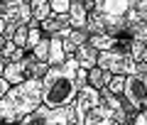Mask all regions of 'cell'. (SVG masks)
<instances>
[{
	"mask_svg": "<svg viewBox=\"0 0 147 125\" xmlns=\"http://www.w3.org/2000/svg\"><path fill=\"white\" fill-rule=\"evenodd\" d=\"M86 32L130 34L147 44V0H96Z\"/></svg>",
	"mask_w": 147,
	"mask_h": 125,
	"instance_id": "cell-1",
	"label": "cell"
},
{
	"mask_svg": "<svg viewBox=\"0 0 147 125\" xmlns=\"http://www.w3.org/2000/svg\"><path fill=\"white\" fill-rule=\"evenodd\" d=\"M44 83V103L52 108L71 105L79 98L81 89L88 83V69H84L76 59V54H69V59L59 66H52L42 78Z\"/></svg>",
	"mask_w": 147,
	"mask_h": 125,
	"instance_id": "cell-2",
	"label": "cell"
},
{
	"mask_svg": "<svg viewBox=\"0 0 147 125\" xmlns=\"http://www.w3.org/2000/svg\"><path fill=\"white\" fill-rule=\"evenodd\" d=\"M44 83L42 78H27L22 83H15L10 93L0 98V120L3 125H17L25 120L32 110H37L44 103Z\"/></svg>",
	"mask_w": 147,
	"mask_h": 125,
	"instance_id": "cell-3",
	"label": "cell"
},
{
	"mask_svg": "<svg viewBox=\"0 0 147 125\" xmlns=\"http://www.w3.org/2000/svg\"><path fill=\"white\" fill-rule=\"evenodd\" d=\"M123 101H125V108L130 113V123H132V115L137 110L147 108V64L140 61V66L127 76L125 91H123Z\"/></svg>",
	"mask_w": 147,
	"mask_h": 125,
	"instance_id": "cell-4",
	"label": "cell"
},
{
	"mask_svg": "<svg viewBox=\"0 0 147 125\" xmlns=\"http://www.w3.org/2000/svg\"><path fill=\"white\" fill-rule=\"evenodd\" d=\"M34 20L32 15V5L30 3H10L3 0L0 3V37H15L17 27L30 25Z\"/></svg>",
	"mask_w": 147,
	"mask_h": 125,
	"instance_id": "cell-5",
	"label": "cell"
},
{
	"mask_svg": "<svg viewBox=\"0 0 147 125\" xmlns=\"http://www.w3.org/2000/svg\"><path fill=\"white\" fill-rule=\"evenodd\" d=\"M74 118V103L61 105V108H52V105L42 103L37 110H32L25 120H20L17 125H69V120Z\"/></svg>",
	"mask_w": 147,
	"mask_h": 125,
	"instance_id": "cell-6",
	"label": "cell"
},
{
	"mask_svg": "<svg viewBox=\"0 0 147 125\" xmlns=\"http://www.w3.org/2000/svg\"><path fill=\"white\" fill-rule=\"evenodd\" d=\"M98 66L105 69V71H113V74L130 76V74L140 66V61H137L130 52H123V49H108V52H100Z\"/></svg>",
	"mask_w": 147,
	"mask_h": 125,
	"instance_id": "cell-7",
	"label": "cell"
},
{
	"mask_svg": "<svg viewBox=\"0 0 147 125\" xmlns=\"http://www.w3.org/2000/svg\"><path fill=\"white\" fill-rule=\"evenodd\" d=\"M86 125H120V120H118L115 110L110 105L100 103V105H96V108H91L86 113Z\"/></svg>",
	"mask_w": 147,
	"mask_h": 125,
	"instance_id": "cell-8",
	"label": "cell"
},
{
	"mask_svg": "<svg viewBox=\"0 0 147 125\" xmlns=\"http://www.w3.org/2000/svg\"><path fill=\"white\" fill-rule=\"evenodd\" d=\"M27 66H30V59H20V61H10L5 69H0V76H5L7 81L15 86V83L27 81Z\"/></svg>",
	"mask_w": 147,
	"mask_h": 125,
	"instance_id": "cell-9",
	"label": "cell"
},
{
	"mask_svg": "<svg viewBox=\"0 0 147 125\" xmlns=\"http://www.w3.org/2000/svg\"><path fill=\"white\" fill-rule=\"evenodd\" d=\"M88 7H86L84 0H71V7H69V17H71V27L74 30H86L88 25Z\"/></svg>",
	"mask_w": 147,
	"mask_h": 125,
	"instance_id": "cell-10",
	"label": "cell"
},
{
	"mask_svg": "<svg viewBox=\"0 0 147 125\" xmlns=\"http://www.w3.org/2000/svg\"><path fill=\"white\" fill-rule=\"evenodd\" d=\"M98 57H100V52L91 44V42H86V44H81V47L76 49V59H79V64H81L84 69L98 66Z\"/></svg>",
	"mask_w": 147,
	"mask_h": 125,
	"instance_id": "cell-11",
	"label": "cell"
},
{
	"mask_svg": "<svg viewBox=\"0 0 147 125\" xmlns=\"http://www.w3.org/2000/svg\"><path fill=\"white\" fill-rule=\"evenodd\" d=\"M66 27H71V17H69V12H52V17L49 20L42 22V30L47 32V34H57V32L66 30Z\"/></svg>",
	"mask_w": 147,
	"mask_h": 125,
	"instance_id": "cell-12",
	"label": "cell"
},
{
	"mask_svg": "<svg viewBox=\"0 0 147 125\" xmlns=\"http://www.w3.org/2000/svg\"><path fill=\"white\" fill-rule=\"evenodd\" d=\"M88 37H91V34H88L86 30H71V32L61 39L66 54H76V49H79L81 44H86V42H88Z\"/></svg>",
	"mask_w": 147,
	"mask_h": 125,
	"instance_id": "cell-13",
	"label": "cell"
},
{
	"mask_svg": "<svg viewBox=\"0 0 147 125\" xmlns=\"http://www.w3.org/2000/svg\"><path fill=\"white\" fill-rule=\"evenodd\" d=\"M69 59L66 49H64V42L61 37L52 34V47H49V66H59V64H64Z\"/></svg>",
	"mask_w": 147,
	"mask_h": 125,
	"instance_id": "cell-14",
	"label": "cell"
},
{
	"mask_svg": "<svg viewBox=\"0 0 147 125\" xmlns=\"http://www.w3.org/2000/svg\"><path fill=\"white\" fill-rule=\"evenodd\" d=\"M113 76H115L113 71H105V69H100V66H93V69H88V83H91V86H96L98 91L103 89V86H108Z\"/></svg>",
	"mask_w": 147,
	"mask_h": 125,
	"instance_id": "cell-15",
	"label": "cell"
},
{
	"mask_svg": "<svg viewBox=\"0 0 147 125\" xmlns=\"http://www.w3.org/2000/svg\"><path fill=\"white\" fill-rule=\"evenodd\" d=\"M30 5H32V15H34V20L42 25L44 20H49L52 17V0H30Z\"/></svg>",
	"mask_w": 147,
	"mask_h": 125,
	"instance_id": "cell-16",
	"label": "cell"
},
{
	"mask_svg": "<svg viewBox=\"0 0 147 125\" xmlns=\"http://www.w3.org/2000/svg\"><path fill=\"white\" fill-rule=\"evenodd\" d=\"M49 47H52V34H47V32H44L42 42L32 49V54H34L37 59H42V61H49Z\"/></svg>",
	"mask_w": 147,
	"mask_h": 125,
	"instance_id": "cell-17",
	"label": "cell"
},
{
	"mask_svg": "<svg viewBox=\"0 0 147 125\" xmlns=\"http://www.w3.org/2000/svg\"><path fill=\"white\" fill-rule=\"evenodd\" d=\"M125 81H127V76H123V74H115V76L110 78V83H108V89L113 91V93L123 96V91H125Z\"/></svg>",
	"mask_w": 147,
	"mask_h": 125,
	"instance_id": "cell-18",
	"label": "cell"
},
{
	"mask_svg": "<svg viewBox=\"0 0 147 125\" xmlns=\"http://www.w3.org/2000/svg\"><path fill=\"white\" fill-rule=\"evenodd\" d=\"M69 7H71V0H52V10L54 12H69Z\"/></svg>",
	"mask_w": 147,
	"mask_h": 125,
	"instance_id": "cell-19",
	"label": "cell"
},
{
	"mask_svg": "<svg viewBox=\"0 0 147 125\" xmlns=\"http://www.w3.org/2000/svg\"><path fill=\"white\" fill-rule=\"evenodd\" d=\"M130 125H147V108L137 110V113L132 115V123H130Z\"/></svg>",
	"mask_w": 147,
	"mask_h": 125,
	"instance_id": "cell-20",
	"label": "cell"
},
{
	"mask_svg": "<svg viewBox=\"0 0 147 125\" xmlns=\"http://www.w3.org/2000/svg\"><path fill=\"white\" fill-rule=\"evenodd\" d=\"M10 89H12V83L7 81L5 76H0V98H3L5 93H10Z\"/></svg>",
	"mask_w": 147,
	"mask_h": 125,
	"instance_id": "cell-21",
	"label": "cell"
},
{
	"mask_svg": "<svg viewBox=\"0 0 147 125\" xmlns=\"http://www.w3.org/2000/svg\"><path fill=\"white\" fill-rule=\"evenodd\" d=\"M10 3H30V0H10Z\"/></svg>",
	"mask_w": 147,
	"mask_h": 125,
	"instance_id": "cell-22",
	"label": "cell"
}]
</instances>
